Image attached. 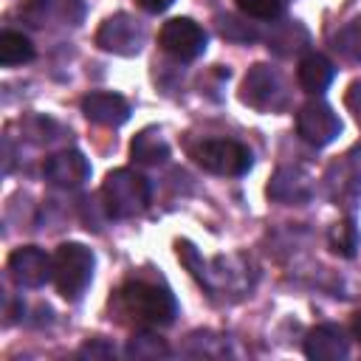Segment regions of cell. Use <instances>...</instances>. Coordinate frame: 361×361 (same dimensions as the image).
<instances>
[{"label": "cell", "mask_w": 361, "mask_h": 361, "mask_svg": "<svg viewBox=\"0 0 361 361\" xmlns=\"http://www.w3.org/2000/svg\"><path fill=\"white\" fill-rule=\"evenodd\" d=\"M127 355L135 361H152V358H164L169 355V347L161 336L149 333V330H138L130 341H127Z\"/></svg>", "instance_id": "obj_17"}, {"label": "cell", "mask_w": 361, "mask_h": 361, "mask_svg": "<svg viewBox=\"0 0 361 361\" xmlns=\"http://www.w3.org/2000/svg\"><path fill=\"white\" fill-rule=\"evenodd\" d=\"M333 48L350 59V62H361V17L350 20L347 25H341L336 34H333Z\"/></svg>", "instance_id": "obj_18"}, {"label": "cell", "mask_w": 361, "mask_h": 361, "mask_svg": "<svg viewBox=\"0 0 361 361\" xmlns=\"http://www.w3.org/2000/svg\"><path fill=\"white\" fill-rule=\"evenodd\" d=\"M130 155H133L135 164L158 166V164H164V161L169 158V144H166V138L161 135L158 127H144V130L133 138Z\"/></svg>", "instance_id": "obj_15"}, {"label": "cell", "mask_w": 361, "mask_h": 361, "mask_svg": "<svg viewBox=\"0 0 361 361\" xmlns=\"http://www.w3.org/2000/svg\"><path fill=\"white\" fill-rule=\"evenodd\" d=\"M347 353H350V341L338 324H330V322L319 324L305 338V355L313 361H338V358H347Z\"/></svg>", "instance_id": "obj_11"}, {"label": "cell", "mask_w": 361, "mask_h": 361, "mask_svg": "<svg viewBox=\"0 0 361 361\" xmlns=\"http://www.w3.org/2000/svg\"><path fill=\"white\" fill-rule=\"evenodd\" d=\"M302 31V25H296V23H288V25H282L276 34H271L268 37V48H274L276 54H285V56H290V54H299L305 45H307V37H293V34H299Z\"/></svg>", "instance_id": "obj_21"}, {"label": "cell", "mask_w": 361, "mask_h": 361, "mask_svg": "<svg viewBox=\"0 0 361 361\" xmlns=\"http://www.w3.org/2000/svg\"><path fill=\"white\" fill-rule=\"evenodd\" d=\"M82 358H110L113 355V344H107L104 338H90L87 344L79 347Z\"/></svg>", "instance_id": "obj_23"}, {"label": "cell", "mask_w": 361, "mask_h": 361, "mask_svg": "<svg viewBox=\"0 0 361 361\" xmlns=\"http://www.w3.org/2000/svg\"><path fill=\"white\" fill-rule=\"evenodd\" d=\"M31 59H34V45L25 34H20V31H3L0 34V62L6 68H14V65L31 62Z\"/></svg>", "instance_id": "obj_16"}, {"label": "cell", "mask_w": 361, "mask_h": 361, "mask_svg": "<svg viewBox=\"0 0 361 361\" xmlns=\"http://www.w3.org/2000/svg\"><path fill=\"white\" fill-rule=\"evenodd\" d=\"M144 39H147L144 25L135 17L124 14V11L107 17L102 23L99 34H96V45L102 51H107V54H116V56H133V54H138L141 45H144Z\"/></svg>", "instance_id": "obj_7"}, {"label": "cell", "mask_w": 361, "mask_h": 361, "mask_svg": "<svg viewBox=\"0 0 361 361\" xmlns=\"http://www.w3.org/2000/svg\"><path fill=\"white\" fill-rule=\"evenodd\" d=\"M268 195L279 203H305L310 197V180L302 169L282 166L268 183Z\"/></svg>", "instance_id": "obj_13"}, {"label": "cell", "mask_w": 361, "mask_h": 361, "mask_svg": "<svg viewBox=\"0 0 361 361\" xmlns=\"http://www.w3.org/2000/svg\"><path fill=\"white\" fill-rule=\"evenodd\" d=\"M102 203H104L107 217H116V220L135 217L149 203V183L144 175L127 166L113 169L102 183Z\"/></svg>", "instance_id": "obj_2"}, {"label": "cell", "mask_w": 361, "mask_h": 361, "mask_svg": "<svg viewBox=\"0 0 361 361\" xmlns=\"http://www.w3.org/2000/svg\"><path fill=\"white\" fill-rule=\"evenodd\" d=\"M240 6V11H245L248 17H257V20H276L285 8L282 0H234Z\"/></svg>", "instance_id": "obj_22"}, {"label": "cell", "mask_w": 361, "mask_h": 361, "mask_svg": "<svg viewBox=\"0 0 361 361\" xmlns=\"http://www.w3.org/2000/svg\"><path fill=\"white\" fill-rule=\"evenodd\" d=\"M347 107L355 113V118L361 121V82H353L347 90Z\"/></svg>", "instance_id": "obj_24"}, {"label": "cell", "mask_w": 361, "mask_h": 361, "mask_svg": "<svg viewBox=\"0 0 361 361\" xmlns=\"http://www.w3.org/2000/svg\"><path fill=\"white\" fill-rule=\"evenodd\" d=\"M327 240H330V248H333L338 257H353L355 248H358V228H355L353 217L336 223V226L330 228Z\"/></svg>", "instance_id": "obj_19"}, {"label": "cell", "mask_w": 361, "mask_h": 361, "mask_svg": "<svg viewBox=\"0 0 361 361\" xmlns=\"http://www.w3.org/2000/svg\"><path fill=\"white\" fill-rule=\"evenodd\" d=\"M93 251L82 243H62L54 254V282L65 299H79L93 279Z\"/></svg>", "instance_id": "obj_3"}, {"label": "cell", "mask_w": 361, "mask_h": 361, "mask_svg": "<svg viewBox=\"0 0 361 361\" xmlns=\"http://www.w3.org/2000/svg\"><path fill=\"white\" fill-rule=\"evenodd\" d=\"M118 310L141 327H166L178 316V302L166 288L133 279L118 290Z\"/></svg>", "instance_id": "obj_1"}, {"label": "cell", "mask_w": 361, "mask_h": 361, "mask_svg": "<svg viewBox=\"0 0 361 361\" xmlns=\"http://www.w3.org/2000/svg\"><path fill=\"white\" fill-rule=\"evenodd\" d=\"M135 3H138L144 11H149V14H158V11H166V8H169L175 0H135Z\"/></svg>", "instance_id": "obj_25"}, {"label": "cell", "mask_w": 361, "mask_h": 361, "mask_svg": "<svg viewBox=\"0 0 361 361\" xmlns=\"http://www.w3.org/2000/svg\"><path fill=\"white\" fill-rule=\"evenodd\" d=\"M8 274L20 288H42L54 279V257H48L39 245H20L8 257Z\"/></svg>", "instance_id": "obj_9"}, {"label": "cell", "mask_w": 361, "mask_h": 361, "mask_svg": "<svg viewBox=\"0 0 361 361\" xmlns=\"http://www.w3.org/2000/svg\"><path fill=\"white\" fill-rule=\"evenodd\" d=\"M296 133L310 147H327V144H333L338 138L341 121H338V116L333 113V107L327 102L310 99L296 113Z\"/></svg>", "instance_id": "obj_6"}, {"label": "cell", "mask_w": 361, "mask_h": 361, "mask_svg": "<svg viewBox=\"0 0 361 361\" xmlns=\"http://www.w3.org/2000/svg\"><path fill=\"white\" fill-rule=\"evenodd\" d=\"M217 31L223 39H231V42H254L259 37L251 23H245L234 14H217Z\"/></svg>", "instance_id": "obj_20"}, {"label": "cell", "mask_w": 361, "mask_h": 361, "mask_svg": "<svg viewBox=\"0 0 361 361\" xmlns=\"http://www.w3.org/2000/svg\"><path fill=\"white\" fill-rule=\"evenodd\" d=\"M42 172H45V180L59 186V189H79V186H85L90 180V164L79 149L54 152L45 161Z\"/></svg>", "instance_id": "obj_10"}, {"label": "cell", "mask_w": 361, "mask_h": 361, "mask_svg": "<svg viewBox=\"0 0 361 361\" xmlns=\"http://www.w3.org/2000/svg\"><path fill=\"white\" fill-rule=\"evenodd\" d=\"M82 113L93 121V124H102V127H118L130 118V102L118 93H104V90H96V93H87L82 99Z\"/></svg>", "instance_id": "obj_12"}, {"label": "cell", "mask_w": 361, "mask_h": 361, "mask_svg": "<svg viewBox=\"0 0 361 361\" xmlns=\"http://www.w3.org/2000/svg\"><path fill=\"white\" fill-rule=\"evenodd\" d=\"M296 76H299V85H302L305 93L319 96V93L327 90V85L333 82L336 68H333V62H330L324 54H307V56H302Z\"/></svg>", "instance_id": "obj_14"}, {"label": "cell", "mask_w": 361, "mask_h": 361, "mask_svg": "<svg viewBox=\"0 0 361 361\" xmlns=\"http://www.w3.org/2000/svg\"><path fill=\"white\" fill-rule=\"evenodd\" d=\"M240 96H243L245 104H251L254 110H262V113L282 110L285 102H288V90H285L282 76L268 65H254L245 73Z\"/></svg>", "instance_id": "obj_5"}, {"label": "cell", "mask_w": 361, "mask_h": 361, "mask_svg": "<svg viewBox=\"0 0 361 361\" xmlns=\"http://www.w3.org/2000/svg\"><path fill=\"white\" fill-rule=\"evenodd\" d=\"M353 333H355V338L361 341V313H355V319H353Z\"/></svg>", "instance_id": "obj_26"}, {"label": "cell", "mask_w": 361, "mask_h": 361, "mask_svg": "<svg viewBox=\"0 0 361 361\" xmlns=\"http://www.w3.org/2000/svg\"><path fill=\"white\" fill-rule=\"evenodd\" d=\"M158 42L178 62H192L206 51V31L189 17H172L164 23Z\"/></svg>", "instance_id": "obj_8"}, {"label": "cell", "mask_w": 361, "mask_h": 361, "mask_svg": "<svg viewBox=\"0 0 361 361\" xmlns=\"http://www.w3.org/2000/svg\"><path fill=\"white\" fill-rule=\"evenodd\" d=\"M195 158L203 169L214 175H228V178L245 175L254 164L251 149L234 138H206L203 144H197Z\"/></svg>", "instance_id": "obj_4"}]
</instances>
